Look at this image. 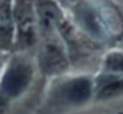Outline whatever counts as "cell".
<instances>
[{
	"instance_id": "1",
	"label": "cell",
	"mask_w": 123,
	"mask_h": 114,
	"mask_svg": "<svg viewBox=\"0 0 123 114\" xmlns=\"http://www.w3.org/2000/svg\"><path fill=\"white\" fill-rule=\"evenodd\" d=\"M69 10L75 27L88 39L100 46L120 44L123 37V18L108 0H79Z\"/></svg>"
},
{
	"instance_id": "2",
	"label": "cell",
	"mask_w": 123,
	"mask_h": 114,
	"mask_svg": "<svg viewBox=\"0 0 123 114\" xmlns=\"http://www.w3.org/2000/svg\"><path fill=\"white\" fill-rule=\"evenodd\" d=\"M94 103V73L69 71L49 80L43 108L54 113L75 112Z\"/></svg>"
},
{
	"instance_id": "3",
	"label": "cell",
	"mask_w": 123,
	"mask_h": 114,
	"mask_svg": "<svg viewBox=\"0 0 123 114\" xmlns=\"http://www.w3.org/2000/svg\"><path fill=\"white\" fill-rule=\"evenodd\" d=\"M37 67L30 52H11L0 71V114H7L32 88Z\"/></svg>"
},
{
	"instance_id": "4",
	"label": "cell",
	"mask_w": 123,
	"mask_h": 114,
	"mask_svg": "<svg viewBox=\"0 0 123 114\" xmlns=\"http://www.w3.org/2000/svg\"><path fill=\"white\" fill-rule=\"evenodd\" d=\"M34 56L37 71L48 80L72 71L67 50L60 33L41 38Z\"/></svg>"
},
{
	"instance_id": "5",
	"label": "cell",
	"mask_w": 123,
	"mask_h": 114,
	"mask_svg": "<svg viewBox=\"0 0 123 114\" xmlns=\"http://www.w3.org/2000/svg\"><path fill=\"white\" fill-rule=\"evenodd\" d=\"M13 52H30L38 44L35 0H18L13 12Z\"/></svg>"
},
{
	"instance_id": "6",
	"label": "cell",
	"mask_w": 123,
	"mask_h": 114,
	"mask_svg": "<svg viewBox=\"0 0 123 114\" xmlns=\"http://www.w3.org/2000/svg\"><path fill=\"white\" fill-rule=\"evenodd\" d=\"M35 12L40 39L59 33V27L65 22V17L56 1L35 0Z\"/></svg>"
},
{
	"instance_id": "7",
	"label": "cell",
	"mask_w": 123,
	"mask_h": 114,
	"mask_svg": "<svg viewBox=\"0 0 123 114\" xmlns=\"http://www.w3.org/2000/svg\"><path fill=\"white\" fill-rule=\"evenodd\" d=\"M123 96V75L94 73V103L109 102Z\"/></svg>"
},
{
	"instance_id": "8",
	"label": "cell",
	"mask_w": 123,
	"mask_h": 114,
	"mask_svg": "<svg viewBox=\"0 0 123 114\" xmlns=\"http://www.w3.org/2000/svg\"><path fill=\"white\" fill-rule=\"evenodd\" d=\"M97 71L123 75V50L117 48L103 54Z\"/></svg>"
},
{
	"instance_id": "9",
	"label": "cell",
	"mask_w": 123,
	"mask_h": 114,
	"mask_svg": "<svg viewBox=\"0 0 123 114\" xmlns=\"http://www.w3.org/2000/svg\"><path fill=\"white\" fill-rule=\"evenodd\" d=\"M10 54H11V52H4V51H0V71H1V69L4 68V65H5V63H6L8 56H10Z\"/></svg>"
},
{
	"instance_id": "10",
	"label": "cell",
	"mask_w": 123,
	"mask_h": 114,
	"mask_svg": "<svg viewBox=\"0 0 123 114\" xmlns=\"http://www.w3.org/2000/svg\"><path fill=\"white\" fill-rule=\"evenodd\" d=\"M118 48L123 50V37H122V39H121V42H120V46H118Z\"/></svg>"
}]
</instances>
